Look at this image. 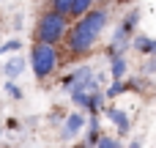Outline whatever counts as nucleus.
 <instances>
[{"label":"nucleus","instance_id":"nucleus-1","mask_svg":"<svg viewBox=\"0 0 156 148\" xmlns=\"http://www.w3.org/2000/svg\"><path fill=\"white\" fill-rule=\"evenodd\" d=\"M107 19H110V11L101 8V5L90 8L85 16L74 19L71 27H69V33H66V41H63L66 49H69V55L71 58L90 55L93 47H96V41H99V36H101V30L107 27Z\"/></svg>","mask_w":156,"mask_h":148},{"label":"nucleus","instance_id":"nucleus-2","mask_svg":"<svg viewBox=\"0 0 156 148\" xmlns=\"http://www.w3.org/2000/svg\"><path fill=\"white\" fill-rule=\"evenodd\" d=\"M71 27V19L47 8L38 19H36V27H33V41H41V44H63L66 41V33Z\"/></svg>","mask_w":156,"mask_h":148},{"label":"nucleus","instance_id":"nucleus-3","mask_svg":"<svg viewBox=\"0 0 156 148\" xmlns=\"http://www.w3.org/2000/svg\"><path fill=\"white\" fill-rule=\"evenodd\" d=\"M60 66V52L55 44H41V41H33L30 47V69L36 74V80H49Z\"/></svg>","mask_w":156,"mask_h":148},{"label":"nucleus","instance_id":"nucleus-4","mask_svg":"<svg viewBox=\"0 0 156 148\" xmlns=\"http://www.w3.org/2000/svg\"><path fill=\"white\" fill-rule=\"evenodd\" d=\"M82 129H85V115H82V113H71V115L63 121L60 137H63V140H74V137H77Z\"/></svg>","mask_w":156,"mask_h":148},{"label":"nucleus","instance_id":"nucleus-5","mask_svg":"<svg viewBox=\"0 0 156 148\" xmlns=\"http://www.w3.org/2000/svg\"><path fill=\"white\" fill-rule=\"evenodd\" d=\"M104 113H107V118L118 126V132H121V135H126V132H129V126H132V124H129V115H126L121 107H107Z\"/></svg>","mask_w":156,"mask_h":148},{"label":"nucleus","instance_id":"nucleus-6","mask_svg":"<svg viewBox=\"0 0 156 148\" xmlns=\"http://www.w3.org/2000/svg\"><path fill=\"white\" fill-rule=\"evenodd\" d=\"M132 47L140 52V55H156V38H151V36H134L132 38Z\"/></svg>","mask_w":156,"mask_h":148},{"label":"nucleus","instance_id":"nucleus-7","mask_svg":"<svg viewBox=\"0 0 156 148\" xmlns=\"http://www.w3.org/2000/svg\"><path fill=\"white\" fill-rule=\"evenodd\" d=\"M101 137H104V135H101V124H99V115H90V124H88V135H85V143H88L90 148H96Z\"/></svg>","mask_w":156,"mask_h":148},{"label":"nucleus","instance_id":"nucleus-8","mask_svg":"<svg viewBox=\"0 0 156 148\" xmlns=\"http://www.w3.org/2000/svg\"><path fill=\"white\" fill-rule=\"evenodd\" d=\"M3 71H5L8 80H16V77L25 71V60H22V58H8L5 66H3Z\"/></svg>","mask_w":156,"mask_h":148},{"label":"nucleus","instance_id":"nucleus-9","mask_svg":"<svg viewBox=\"0 0 156 148\" xmlns=\"http://www.w3.org/2000/svg\"><path fill=\"white\" fill-rule=\"evenodd\" d=\"M126 69H129V63H126L123 55L110 58V74H112V80H123V77H126Z\"/></svg>","mask_w":156,"mask_h":148},{"label":"nucleus","instance_id":"nucleus-10","mask_svg":"<svg viewBox=\"0 0 156 148\" xmlns=\"http://www.w3.org/2000/svg\"><path fill=\"white\" fill-rule=\"evenodd\" d=\"M132 88H137V82L132 80V82H123V80H112V85L104 91L107 93V99H115V96H121V93H126V91H132Z\"/></svg>","mask_w":156,"mask_h":148},{"label":"nucleus","instance_id":"nucleus-11","mask_svg":"<svg viewBox=\"0 0 156 148\" xmlns=\"http://www.w3.org/2000/svg\"><path fill=\"white\" fill-rule=\"evenodd\" d=\"M49 8L71 19V11H74V0H49Z\"/></svg>","mask_w":156,"mask_h":148},{"label":"nucleus","instance_id":"nucleus-12","mask_svg":"<svg viewBox=\"0 0 156 148\" xmlns=\"http://www.w3.org/2000/svg\"><path fill=\"white\" fill-rule=\"evenodd\" d=\"M90 8H96V0H74V11H71V19H80V16H85Z\"/></svg>","mask_w":156,"mask_h":148},{"label":"nucleus","instance_id":"nucleus-13","mask_svg":"<svg viewBox=\"0 0 156 148\" xmlns=\"http://www.w3.org/2000/svg\"><path fill=\"white\" fill-rule=\"evenodd\" d=\"M19 47H22V41H19V38H8L5 44H0V55H8V52H16Z\"/></svg>","mask_w":156,"mask_h":148},{"label":"nucleus","instance_id":"nucleus-14","mask_svg":"<svg viewBox=\"0 0 156 148\" xmlns=\"http://www.w3.org/2000/svg\"><path fill=\"white\" fill-rule=\"evenodd\" d=\"M5 93H8L11 99H22V88H19L14 80H8V82H5Z\"/></svg>","mask_w":156,"mask_h":148},{"label":"nucleus","instance_id":"nucleus-15","mask_svg":"<svg viewBox=\"0 0 156 148\" xmlns=\"http://www.w3.org/2000/svg\"><path fill=\"white\" fill-rule=\"evenodd\" d=\"M96 148H123V146H121L118 137H107V135H104V137L99 140V146H96Z\"/></svg>","mask_w":156,"mask_h":148},{"label":"nucleus","instance_id":"nucleus-16","mask_svg":"<svg viewBox=\"0 0 156 148\" xmlns=\"http://www.w3.org/2000/svg\"><path fill=\"white\" fill-rule=\"evenodd\" d=\"M156 71V55H151V60L145 63V74H154Z\"/></svg>","mask_w":156,"mask_h":148},{"label":"nucleus","instance_id":"nucleus-17","mask_svg":"<svg viewBox=\"0 0 156 148\" xmlns=\"http://www.w3.org/2000/svg\"><path fill=\"white\" fill-rule=\"evenodd\" d=\"M74 148H90V146H88V143H77Z\"/></svg>","mask_w":156,"mask_h":148},{"label":"nucleus","instance_id":"nucleus-18","mask_svg":"<svg viewBox=\"0 0 156 148\" xmlns=\"http://www.w3.org/2000/svg\"><path fill=\"white\" fill-rule=\"evenodd\" d=\"M129 148H140V143H137V140H134V143H132V146H129Z\"/></svg>","mask_w":156,"mask_h":148},{"label":"nucleus","instance_id":"nucleus-19","mask_svg":"<svg viewBox=\"0 0 156 148\" xmlns=\"http://www.w3.org/2000/svg\"><path fill=\"white\" fill-rule=\"evenodd\" d=\"M118 3H129V0H118Z\"/></svg>","mask_w":156,"mask_h":148},{"label":"nucleus","instance_id":"nucleus-20","mask_svg":"<svg viewBox=\"0 0 156 148\" xmlns=\"http://www.w3.org/2000/svg\"><path fill=\"white\" fill-rule=\"evenodd\" d=\"M0 135H3V129H0Z\"/></svg>","mask_w":156,"mask_h":148}]
</instances>
